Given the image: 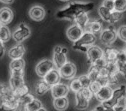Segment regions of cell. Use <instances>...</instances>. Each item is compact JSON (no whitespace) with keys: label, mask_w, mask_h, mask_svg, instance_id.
I'll return each instance as SVG.
<instances>
[{"label":"cell","mask_w":126,"mask_h":111,"mask_svg":"<svg viewBox=\"0 0 126 111\" xmlns=\"http://www.w3.org/2000/svg\"><path fill=\"white\" fill-rule=\"evenodd\" d=\"M95 41H96L95 35L92 33L87 32H84L82 37L76 42H74L73 47L74 49L86 53L88 49L90 47L93 46L94 44L95 43Z\"/></svg>","instance_id":"7a4b0ae2"},{"label":"cell","mask_w":126,"mask_h":111,"mask_svg":"<svg viewBox=\"0 0 126 111\" xmlns=\"http://www.w3.org/2000/svg\"><path fill=\"white\" fill-rule=\"evenodd\" d=\"M60 1H62V2H67V1H69V0H60Z\"/></svg>","instance_id":"bcb514c9"},{"label":"cell","mask_w":126,"mask_h":111,"mask_svg":"<svg viewBox=\"0 0 126 111\" xmlns=\"http://www.w3.org/2000/svg\"><path fill=\"white\" fill-rule=\"evenodd\" d=\"M11 35L9 29L6 26H2L0 29V40L3 43L8 41L11 39Z\"/></svg>","instance_id":"83f0119b"},{"label":"cell","mask_w":126,"mask_h":111,"mask_svg":"<svg viewBox=\"0 0 126 111\" xmlns=\"http://www.w3.org/2000/svg\"><path fill=\"white\" fill-rule=\"evenodd\" d=\"M56 67L53 61L50 59H43L37 64L35 67V72L38 76L44 78L50 71H52Z\"/></svg>","instance_id":"5b68a950"},{"label":"cell","mask_w":126,"mask_h":111,"mask_svg":"<svg viewBox=\"0 0 126 111\" xmlns=\"http://www.w3.org/2000/svg\"><path fill=\"white\" fill-rule=\"evenodd\" d=\"M50 89H51V86L44 79L39 80L35 86V92L38 95H43L46 94Z\"/></svg>","instance_id":"7402d4cb"},{"label":"cell","mask_w":126,"mask_h":111,"mask_svg":"<svg viewBox=\"0 0 126 111\" xmlns=\"http://www.w3.org/2000/svg\"><path fill=\"white\" fill-rule=\"evenodd\" d=\"M92 111H97V110H96L95 109H94V110H92Z\"/></svg>","instance_id":"f907efd6"},{"label":"cell","mask_w":126,"mask_h":111,"mask_svg":"<svg viewBox=\"0 0 126 111\" xmlns=\"http://www.w3.org/2000/svg\"><path fill=\"white\" fill-rule=\"evenodd\" d=\"M19 106V99L14 96L1 101L0 111H15Z\"/></svg>","instance_id":"30bf717a"},{"label":"cell","mask_w":126,"mask_h":111,"mask_svg":"<svg viewBox=\"0 0 126 111\" xmlns=\"http://www.w3.org/2000/svg\"><path fill=\"white\" fill-rule=\"evenodd\" d=\"M86 54L89 62H91L92 64L97 60L103 58V50L98 46L93 45L88 49Z\"/></svg>","instance_id":"5bb4252c"},{"label":"cell","mask_w":126,"mask_h":111,"mask_svg":"<svg viewBox=\"0 0 126 111\" xmlns=\"http://www.w3.org/2000/svg\"><path fill=\"white\" fill-rule=\"evenodd\" d=\"M84 31L92 33L94 35L96 34H101V32L103 31V25L101 22H100L99 20L89 21L87 23Z\"/></svg>","instance_id":"ac0fdd59"},{"label":"cell","mask_w":126,"mask_h":111,"mask_svg":"<svg viewBox=\"0 0 126 111\" xmlns=\"http://www.w3.org/2000/svg\"><path fill=\"white\" fill-rule=\"evenodd\" d=\"M41 107H43L41 101L36 98H34L32 101L26 104L27 111H38Z\"/></svg>","instance_id":"4316f807"},{"label":"cell","mask_w":126,"mask_h":111,"mask_svg":"<svg viewBox=\"0 0 126 111\" xmlns=\"http://www.w3.org/2000/svg\"><path fill=\"white\" fill-rule=\"evenodd\" d=\"M121 107H110L104 103H102L101 104H100L99 106H98L95 110L97 111H119Z\"/></svg>","instance_id":"d6a6232c"},{"label":"cell","mask_w":126,"mask_h":111,"mask_svg":"<svg viewBox=\"0 0 126 111\" xmlns=\"http://www.w3.org/2000/svg\"><path fill=\"white\" fill-rule=\"evenodd\" d=\"M125 107H126V97L125 98Z\"/></svg>","instance_id":"c3c4849f"},{"label":"cell","mask_w":126,"mask_h":111,"mask_svg":"<svg viewBox=\"0 0 126 111\" xmlns=\"http://www.w3.org/2000/svg\"><path fill=\"white\" fill-rule=\"evenodd\" d=\"M25 61L23 59L12 60L9 65L10 71H24L25 68Z\"/></svg>","instance_id":"603a6c76"},{"label":"cell","mask_w":126,"mask_h":111,"mask_svg":"<svg viewBox=\"0 0 126 111\" xmlns=\"http://www.w3.org/2000/svg\"><path fill=\"white\" fill-rule=\"evenodd\" d=\"M117 37L116 30L114 28L110 27L103 29L100 35V40L102 44L107 46H110L113 42H115Z\"/></svg>","instance_id":"52a82bcc"},{"label":"cell","mask_w":126,"mask_h":111,"mask_svg":"<svg viewBox=\"0 0 126 111\" xmlns=\"http://www.w3.org/2000/svg\"><path fill=\"white\" fill-rule=\"evenodd\" d=\"M74 22H75V24H77L78 26L82 28L83 30H85V28L87 23L89 22V18L87 13H83L79 16H77L74 20Z\"/></svg>","instance_id":"d4e9b609"},{"label":"cell","mask_w":126,"mask_h":111,"mask_svg":"<svg viewBox=\"0 0 126 111\" xmlns=\"http://www.w3.org/2000/svg\"><path fill=\"white\" fill-rule=\"evenodd\" d=\"M75 102H76V108L78 110H85L89 107L90 100L87 98L80 91L75 95Z\"/></svg>","instance_id":"d6986e66"},{"label":"cell","mask_w":126,"mask_h":111,"mask_svg":"<svg viewBox=\"0 0 126 111\" xmlns=\"http://www.w3.org/2000/svg\"><path fill=\"white\" fill-rule=\"evenodd\" d=\"M59 74L61 77L65 79V80H70L75 77L77 74V67L72 62H67L59 70Z\"/></svg>","instance_id":"ba28073f"},{"label":"cell","mask_w":126,"mask_h":111,"mask_svg":"<svg viewBox=\"0 0 126 111\" xmlns=\"http://www.w3.org/2000/svg\"><path fill=\"white\" fill-rule=\"evenodd\" d=\"M29 15L31 19L35 21H41L46 16L45 9L41 5H34L29 11Z\"/></svg>","instance_id":"7c38bea8"},{"label":"cell","mask_w":126,"mask_h":111,"mask_svg":"<svg viewBox=\"0 0 126 111\" xmlns=\"http://www.w3.org/2000/svg\"><path fill=\"white\" fill-rule=\"evenodd\" d=\"M117 35L121 40L126 42V25H122L119 28L117 31Z\"/></svg>","instance_id":"8d00e7d4"},{"label":"cell","mask_w":126,"mask_h":111,"mask_svg":"<svg viewBox=\"0 0 126 111\" xmlns=\"http://www.w3.org/2000/svg\"><path fill=\"white\" fill-rule=\"evenodd\" d=\"M14 0H0V2L5 4H12Z\"/></svg>","instance_id":"7bdbcfd3"},{"label":"cell","mask_w":126,"mask_h":111,"mask_svg":"<svg viewBox=\"0 0 126 111\" xmlns=\"http://www.w3.org/2000/svg\"><path fill=\"white\" fill-rule=\"evenodd\" d=\"M14 96L13 91L10 86L6 84L0 83V99L4 100L6 98H9Z\"/></svg>","instance_id":"cb8c5ba5"},{"label":"cell","mask_w":126,"mask_h":111,"mask_svg":"<svg viewBox=\"0 0 126 111\" xmlns=\"http://www.w3.org/2000/svg\"><path fill=\"white\" fill-rule=\"evenodd\" d=\"M114 10L123 13L126 11V0H115Z\"/></svg>","instance_id":"f546056e"},{"label":"cell","mask_w":126,"mask_h":111,"mask_svg":"<svg viewBox=\"0 0 126 111\" xmlns=\"http://www.w3.org/2000/svg\"><path fill=\"white\" fill-rule=\"evenodd\" d=\"M84 30L80 28V26H78L77 24H74L71 25L66 32V35L68 38L73 42H76L77 41H78L80 39L82 35L84 33Z\"/></svg>","instance_id":"9c48e42d"},{"label":"cell","mask_w":126,"mask_h":111,"mask_svg":"<svg viewBox=\"0 0 126 111\" xmlns=\"http://www.w3.org/2000/svg\"><path fill=\"white\" fill-rule=\"evenodd\" d=\"M107 65V61H106L104 58H101V59L97 60L96 62H94L92 63V65H91V67H90V68H94V69H95V70H98V71H100L101 69L106 68Z\"/></svg>","instance_id":"f1b7e54d"},{"label":"cell","mask_w":126,"mask_h":111,"mask_svg":"<svg viewBox=\"0 0 126 111\" xmlns=\"http://www.w3.org/2000/svg\"><path fill=\"white\" fill-rule=\"evenodd\" d=\"M79 80H80L83 88H89L92 81L89 79V77H88V75H82L79 77Z\"/></svg>","instance_id":"74e56055"},{"label":"cell","mask_w":126,"mask_h":111,"mask_svg":"<svg viewBox=\"0 0 126 111\" xmlns=\"http://www.w3.org/2000/svg\"><path fill=\"white\" fill-rule=\"evenodd\" d=\"M113 92V90L111 86H103L100 89V90L94 95V96H95L97 100H98L101 103H104V102L109 101L110 98H111Z\"/></svg>","instance_id":"4fadbf2b"},{"label":"cell","mask_w":126,"mask_h":111,"mask_svg":"<svg viewBox=\"0 0 126 111\" xmlns=\"http://www.w3.org/2000/svg\"><path fill=\"white\" fill-rule=\"evenodd\" d=\"M125 97H126V86L122 85L119 88L113 90L111 98L106 102H104V104L110 107H116L119 106V102L123 98H125Z\"/></svg>","instance_id":"277c9868"},{"label":"cell","mask_w":126,"mask_h":111,"mask_svg":"<svg viewBox=\"0 0 126 111\" xmlns=\"http://www.w3.org/2000/svg\"><path fill=\"white\" fill-rule=\"evenodd\" d=\"M103 86L98 82V81H94V82H92L89 89L91 90V92H92L93 95H95L99 90Z\"/></svg>","instance_id":"e575fe53"},{"label":"cell","mask_w":126,"mask_h":111,"mask_svg":"<svg viewBox=\"0 0 126 111\" xmlns=\"http://www.w3.org/2000/svg\"><path fill=\"white\" fill-rule=\"evenodd\" d=\"M119 111H126V107H121Z\"/></svg>","instance_id":"ee69618b"},{"label":"cell","mask_w":126,"mask_h":111,"mask_svg":"<svg viewBox=\"0 0 126 111\" xmlns=\"http://www.w3.org/2000/svg\"><path fill=\"white\" fill-rule=\"evenodd\" d=\"M14 17V14L11 9L8 7H3L0 8V23L2 26L9 24Z\"/></svg>","instance_id":"2e32d148"},{"label":"cell","mask_w":126,"mask_h":111,"mask_svg":"<svg viewBox=\"0 0 126 111\" xmlns=\"http://www.w3.org/2000/svg\"><path fill=\"white\" fill-rule=\"evenodd\" d=\"M15 111H27L26 105H24V104H22L19 103V106H18V107L17 108V110H16Z\"/></svg>","instance_id":"b9f144b4"},{"label":"cell","mask_w":126,"mask_h":111,"mask_svg":"<svg viewBox=\"0 0 126 111\" xmlns=\"http://www.w3.org/2000/svg\"><path fill=\"white\" fill-rule=\"evenodd\" d=\"M34 98H35V97L32 95H31L29 93H27L26 95H23V97L19 98V103L22 104H24V105H26L30 101H32Z\"/></svg>","instance_id":"d590c367"},{"label":"cell","mask_w":126,"mask_h":111,"mask_svg":"<svg viewBox=\"0 0 126 111\" xmlns=\"http://www.w3.org/2000/svg\"><path fill=\"white\" fill-rule=\"evenodd\" d=\"M123 17V13L119 12L116 11H113L111 14V18H110V23H114L119 20H120Z\"/></svg>","instance_id":"836d02e7"},{"label":"cell","mask_w":126,"mask_h":111,"mask_svg":"<svg viewBox=\"0 0 126 111\" xmlns=\"http://www.w3.org/2000/svg\"><path fill=\"white\" fill-rule=\"evenodd\" d=\"M27 93H29V88L28 86H26V84H25L24 86H23L21 88L15 90L13 92V94H14V96L17 98H20L21 97H23L25 95H26Z\"/></svg>","instance_id":"4dcf8cb0"},{"label":"cell","mask_w":126,"mask_h":111,"mask_svg":"<svg viewBox=\"0 0 126 111\" xmlns=\"http://www.w3.org/2000/svg\"><path fill=\"white\" fill-rule=\"evenodd\" d=\"M2 25L1 23H0V29H1V27H2Z\"/></svg>","instance_id":"681fc988"},{"label":"cell","mask_w":126,"mask_h":111,"mask_svg":"<svg viewBox=\"0 0 126 111\" xmlns=\"http://www.w3.org/2000/svg\"><path fill=\"white\" fill-rule=\"evenodd\" d=\"M68 99L67 97H62L54 98L53 100V107L58 111H64L68 107Z\"/></svg>","instance_id":"44dd1931"},{"label":"cell","mask_w":126,"mask_h":111,"mask_svg":"<svg viewBox=\"0 0 126 111\" xmlns=\"http://www.w3.org/2000/svg\"><path fill=\"white\" fill-rule=\"evenodd\" d=\"M26 53V48L23 44H17L15 45L9 50L8 51V56L12 59H23V56H24Z\"/></svg>","instance_id":"9a60e30c"},{"label":"cell","mask_w":126,"mask_h":111,"mask_svg":"<svg viewBox=\"0 0 126 111\" xmlns=\"http://www.w3.org/2000/svg\"><path fill=\"white\" fill-rule=\"evenodd\" d=\"M93 8L94 3L92 2H73L69 3L65 8L59 11L56 16L59 19L74 21L77 16L83 13H88Z\"/></svg>","instance_id":"6da1fadb"},{"label":"cell","mask_w":126,"mask_h":111,"mask_svg":"<svg viewBox=\"0 0 126 111\" xmlns=\"http://www.w3.org/2000/svg\"><path fill=\"white\" fill-rule=\"evenodd\" d=\"M68 49L65 47H63L61 46H56L53 50V62L55 65L56 69L59 70L65 63L67 61V54Z\"/></svg>","instance_id":"3957f363"},{"label":"cell","mask_w":126,"mask_h":111,"mask_svg":"<svg viewBox=\"0 0 126 111\" xmlns=\"http://www.w3.org/2000/svg\"><path fill=\"white\" fill-rule=\"evenodd\" d=\"M119 50L113 48L111 47H107L103 50V58L107 61V63L116 62L117 55Z\"/></svg>","instance_id":"ffe728a7"},{"label":"cell","mask_w":126,"mask_h":111,"mask_svg":"<svg viewBox=\"0 0 126 111\" xmlns=\"http://www.w3.org/2000/svg\"><path fill=\"white\" fill-rule=\"evenodd\" d=\"M101 5L111 11H114V2L111 0H104Z\"/></svg>","instance_id":"ab89813d"},{"label":"cell","mask_w":126,"mask_h":111,"mask_svg":"<svg viewBox=\"0 0 126 111\" xmlns=\"http://www.w3.org/2000/svg\"><path fill=\"white\" fill-rule=\"evenodd\" d=\"M70 89L75 93L80 92L83 89V86H82L80 80H79V78H75L71 81V83L70 84Z\"/></svg>","instance_id":"1f68e13d"},{"label":"cell","mask_w":126,"mask_h":111,"mask_svg":"<svg viewBox=\"0 0 126 111\" xmlns=\"http://www.w3.org/2000/svg\"><path fill=\"white\" fill-rule=\"evenodd\" d=\"M38 111H47V110L44 107H41V108L40 110H38Z\"/></svg>","instance_id":"f6af8a7d"},{"label":"cell","mask_w":126,"mask_h":111,"mask_svg":"<svg viewBox=\"0 0 126 111\" xmlns=\"http://www.w3.org/2000/svg\"><path fill=\"white\" fill-rule=\"evenodd\" d=\"M51 94L53 98L66 97L69 92V88L64 83H58L51 87Z\"/></svg>","instance_id":"8fae6325"},{"label":"cell","mask_w":126,"mask_h":111,"mask_svg":"<svg viewBox=\"0 0 126 111\" xmlns=\"http://www.w3.org/2000/svg\"><path fill=\"white\" fill-rule=\"evenodd\" d=\"M116 64H125L126 63V54L124 50H119L116 60Z\"/></svg>","instance_id":"f35d334b"},{"label":"cell","mask_w":126,"mask_h":111,"mask_svg":"<svg viewBox=\"0 0 126 111\" xmlns=\"http://www.w3.org/2000/svg\"><path fill=\"white\" fill-rule=\"evenodd\" d=\"M31 35V31L30 29L24 23H20L18 26L17 29H16L12 35V37L14 40L17 42V43H21L26 39H27Z\"/></svg>","instance_id":"8992f818"},{"label":"cell","mask_w":126,"mask_h":111,"mask_svg":"<svg viewBox=\"0 0 126 111\" xmlns=\"http://www.w3.org/2000/svg\"><path fill=\"white\" fill-rule=\"evenodd\" d=\"M111 10H110L102 5H101L98 8V14L101 17V19L107 23H110V18H111V14H112Z\"/></svg>","instance_id":"484cf974"},{"label":"cell","mask_w":126,"mask_h":111,"mask_svg":"<svg viewBox=\"0 0 126 111\" xmlns=\"http://www.w3.org/2000/svg\"><path fill=\"white\" fill-rule=\"evenodd\" d=\"M123 50H124V52H125V54H126V47H125V49H124Z\"/></svg>","instance_id":"7dc6e473"},{"label":"cell","mask_w":126,"mask_h":111,"mask_svg":"<svg viewBox=\"0 0 126 111\" xmlns=\"http://www.w3.org/2000/svg\"><path fill=\"white\" fill-rule=\"evenodd\" d=\"M61 79V75L59 74V71L58 69L54 68L52 71H50L44 77V80L48 83L51 87L54 85H56L59 83Z\"/></svg>","instance_id":"e0dca14e"},{"label":"cell","mask_w":126,"mask_h":111,"mask_svg":"<svg viewBox=\"0 0 126 111\" xmlns=\"http://www.w3.org/2000/svg\"><path fill=\"white\" fill-rule=\"evenodd\" d=\"M5 47H4V43L0 40V58H2L3 56V55L5 54Z\"/></svg>","instance_id":"60d3db41"},{"label":"cell","mask_w":126,"mask_h":111,"mask_svg":"<svg viewBox=\"0 0 126 111\" xmlns=\"http://www.w3.org/2000/svg\"><path fill=\"white\" fill-rule=\"evenodd\" d=\"M111 1H113V2H114V1H115V0H111Z\"/></svg>","instance_id":"816d5d0a"}]
</instances>
